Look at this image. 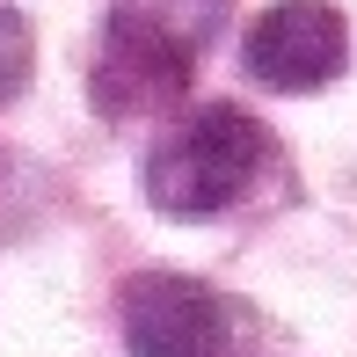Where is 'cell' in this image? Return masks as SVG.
Segmentation results:
<instances>
[{"instance_id": "3957f363", "label": "cell", "mask_w": 357, "mask_h": 357, "mask_svg": "<svg viewBox=\"0 0 357 357\" xmlns=\"http://www.w3.org/2000/svg\"><path fill=\"white\" fill-rule=\"evenodd\" d=\"M190 66H197L190 37H175L146 8H117L102 29V52H95V73H88V102L102 117H160L190 88Z\"/></svg>"}, {"instance_id": "6da1fadb", "label": "cell", "mask_w": 357, "mask_h": 357, "mask_svg": "<svg viewBox=\"0 0 357 357\" xmlns=\"http://www.w3.org/2000/svg\"><path fill=\"white\" fill-rule=\"evenodd\" d=\"M270 160H278V146L263 124L234 102H212L153 139L139 183L160 219H219L270 175Z\"/></svg>"}, {"instance_id": "277c9868", "label": "cell", "mask_w": 357, "mask_h": 357, "mask_svg": "<svg viewBox=\"0 0 357 357\" xmlns=\"http://www.w3.org/2000/svg\"><path fill=\"white\" fill-rule=\"evenodd\" d=\"M350 29L335 0H278L255 15V29L241 37V66L278 95H314L343 73Z\"/></svg>"}, {"instance_id": "5b68a950", "label": "cell", "mask_w": 357, "mask_h": 357, "mask_svg": "<svg viewBox=\"0 0 357 357\" xmlns=\"http://www.w3.org/2000/svg\"><path fill=\"white\" fill-rule=\"evenodd\" d=\"M29 66H37V37L15 8H0V109L29 88Z\"/></svg>"}, {"instance_id": "7a4b0ae2", "label": "cell", "mask_w": 357, "mask_h": 357, "mask_svg": "<svg viewBox=\"0 0 357 357\" xmlns=\"http://www.w3.org/2000/svg\"><path fill=\"white\" fill-rule=\"evenodd\" d=\"M124 350L132 357H234L241 350V306L226 291L183 278V270H139L124 284Z\"/></svg>"}]
</instances>
